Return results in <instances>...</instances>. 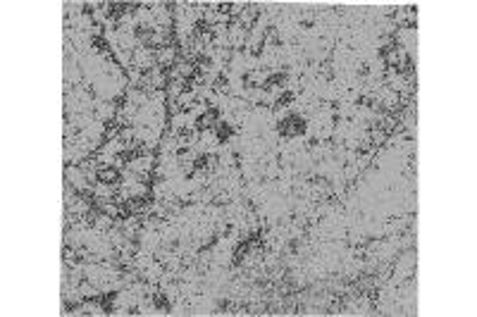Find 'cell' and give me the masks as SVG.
<instances>
[{"instance_id":"obj_1","label":"cell","mask_w":477,"mask_h":317,"mask_svg":"<svg viewBox=\"0 0 477 317\" xmlns=\"http://www.w3.org/2000/svg\"><path fill=\"white\" fill-rule=\"evenodd\" d=\"M368 136H370V143H372V146H384V143L389 141V134L384 132L382 127H372L368 132Z\"/></svg>"}]
</instances>
